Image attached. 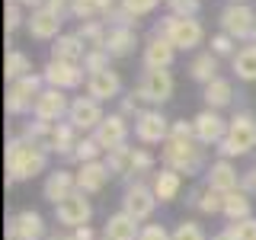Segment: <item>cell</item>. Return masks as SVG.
<instances>
[{"label": "cell", "instance_id": "f6af8a7d", "mask_svg": "<svg viewBox=\"0 0 256 240\" xmlns=\"http://www.w3.org/2000/svg\"><path fill=\"white\" fill-rule=\"evenodd\" d=\"M166 10L176 13V16H198L202 0H166Z\"/></svg>", "mask_w": 256, "mask_h": 240}, {"label": "cell", "instance_id": "9c48e42d", "mask_svg": "<svg viewBox=\"0 0 256 240\" xmlns=\"http://www.w3.org/2000/svg\"><path fill=\"white\" fill-rule=\"evenodd\" d=\"M157 196H154V189H150V182H128L125 192H122V212L125 214H132L134 221H141V224H148L150 218H154V212H157Z\"/></svg>", "mask_w": 256, "mask_h": 240}, {"label": "cell", "instance_id": "30bf717a", "mask_svg": "<svg viewBox=\"0 0 256 240\" xmlns=\"http://www.w3.org/2000/svg\"><path fill=\"white\" fill-rule=\"evenodd\" d=\"M170 125L173 122L160 109H144L141 116L134 118V138H138L144 148H154V144L164 148L166 138H170Z\"/></svg>", "mask_w": 256, "mask_h": 240}, {"label": "cell", "instance_id": "4dcf8cb0", "mask_svg": "<svg viewBox=\"0 0 256 240\" xmlns=\"http://www.w3.org/2000/svg\"><path fill=\"white\" fill-rule=\"evenodd\" d=\"M186 202L196 208L198 214H221V205H224V196L218 189H212L208 182H202V186H196L189 192V198Z\"/></svg>", "mask_w": 256, "mask_h": 240}, {"label": "cell", "instance_id": "f35d334b", "mask_svg": "<svg viewBox=\"0 0 256 240\" xmlns=\"http://www.w3.org/2000/svg\"><path fill=\"white\" fill-rule=\"evenodd\" d=\"M173 240H208V234H205V228H202L198 221L182 218V221L173 228Z\"/></svg>", "mask_w": 256, "mask_h": 240}, {"label": "cell", "instance_id": "1f68e13d", "mask_svg": "<svg viewBox=\"0 0 256 240\" xmlns=\"http://www.w3.org/2000/svg\"><path fill=\"white\" fill-rule=\"evenodd\" d=\"M218 68H221V58H218V54H212V52L205 48V52H198L196 58L189 61V77L196 80V84L205 86V84H212L214 77H221Z\"/></svg>", "mask_w": 256, "mask_h": 240}, {"label": "cell", "instance_id": "816d5d0a", "mask_svg": "<svg viewBox=\"0 0 256 240\" xmlns=\"http://www.w3.org/2000/svg\"><path fill=\"white\" fill-rule=\"evenodd\" d=\"M228 4H246V0H228Z\"/></svg>", "mask_w": 256, "mask_h": 240}, {"label": "cell", "instance_id": "ffe728a7", "mask_svg": "<svg viewBox=\"0 0 256 240\" xmlns=\"http://www.w3.org/2000/svg\"><path fill=\"white\" fill-rule=\"evenodd\" d=\"M86 96L100 102H109V100H122V77L118 70H96V74H86Z\"/></svg>", "mask_w": 256, "mask_h": 240}, {"label": "cell", "instance_id": "d4e9b609", "mask_svg": "<svg viewBox=\"0 0 256 240\" xmlns=\"http://www.w3.org/2000/svg\"><path fill=\"white\" fill-rule=\"evenodd\" d=\"M150 189H154L157 202H176L182 189V173L170 170V166H160V170L150 176Z\"/></svg>", "mask_w": 256, "mask_h": 240}, {"label": "cell", "instance_id": "ac0fdd59", "mask_svg": "<svg viewBox=\"0 0 256 240\" xmlns=\"http://www.w3.org/2000/svg\"><path fill=\"white\" fill-rule=\"evenodd\" d=\"M74 192H77V170L58 166V170L45 173V182H42V196H45V202L58 205V202H64L68 196H74Z\"/></svg>", "mask_w": 256, "mask_h": 240}, {"label": "cell", "instance_id": "7dc6e473", "mask_svg": "<svg viewBox=\"0 0 256 240\" xmlns=\"http://www.w3.org/2000/svg\"><path fill=\"white\" fill-rule=\"evenodd\" d=\"M45 10H52L54 16H70V0H45Z\"/></svg>", "mask_w": 256, "mask_h": 240}, {"label": "cell", "instance_id": "e0dca14e", "mask_svg": "<svg viewBox=\"0 0 256 240\" xmlns=\"http://www.w3.org/2000/svg\"><path fill=\"white\" fill-rule=\"evenodd\" d=\"M132 118H125L122 112H109L106 118L100 122V128L93 132V138L100 141V148L106 150H116V148H122V144H128V134H132Z\"/></svg>", "mask_w": 256, "mask_h": 240}, {"label": "cell", "instance_id": "db71d44e", "mask_svg": "<svg viewBox=\"0 0 256 240\" xmlns=\"http://www.w3.org/2000/svg\"><path fill=\"white\" fill-rule=\"evenodd\" d=\"M164 4H166V0H164Z\"/></svg>", "mask_w": 256, "mask_h": 240}, {"label": "cell", "instance_id": "836d02e7", "mask_svg": "<svg viewBox=\"0 0 256 240\" xmlns=\"http://www.w3.org/2000/svg\"><path fill=\"white\" fill-rule=\"evenodd\" d=\"M32 74V58L26 52H20V48H10L6 52V61H4V77L6 84H13V80H22Z\"/></svg>", "mask_w": 256, "mask_h": 240}, {"label": "cell", "instance_id": "f1b7e54d", "mask_svg": "<svg viewBox=\"0 0 256 240\" xmlns=\"http://www.w3.org/2000/svg\"><path fill=\"white\" fill-rule=\"evenodd\" d=\"M138 45V32L134 26H109V36H106V52L112 58H128Z\"/></svg>", "mask_w": 256, "mask_h": 240}, {"label": "cell", "instance_id": "f546056e", "mask_svg": "<svg viewBox=\"0 0 256 240\" xmlns=\"http://www.w3.org/2000/svg\"><path fill=\"white\" fill-rule=\"evenodd\" d=\"M202 100H205V109H228L234 102V84L228 77H214L212 84H205L202 90Z\"/></svg>", "mask_w": 256, "mask_h": 240}, {"label": "cell", "instance_id": "8992f818", "mask_svg": "<svg viewBox=\"0 0 256 240\" xmlns=\"http://www.w3.org/2000/svg\"><path fill=\"white\" fill-rule=\"evenodd\" d=\"M45 90V80L42 74H29L22 80H13V84H6V96H4V106L10 116H32V109H36V100L38 93Z\"/></svg>", "mask_w": 256, "mask_h": 240}, {"label": "cell", "instance_id": "484cf974", "mask_svg": "<svg viewBox=\"0 0 256 240\" xmlns=\"http://www.w3.org/2000/svg\"><path fill=\"white\" fill-rule=\"evenodd\" d=\"M58 125L61 122H42V118H29L26 128H22V138L32 141L36 148L54 154V141H58Z\"/></svg>", "mask_w": 256, "mask_h": 240}, {"label": "cell", "instance_id": "ab89813d", "mask_svg": "<svg viewBox=\"0 0 256 240\" xmlns=\"http://www.w3.org/2000/svg\"><path fill=\"white\" fill-rule=\"evenodd\" d=\"M208 52L218 54V58H234V54H237V42L228 36V32H214L212 42H208Z\"/></svg>", "mask_w": 256, "mask_h": 240}, {"label": "cell", "instance_id": "d6986e66", "mask_svg": "<svg viewBox=\"0 0 256 240\" xmlns=\"http://www.w3.org/2000/svg\"><path fill=\"white\" fill-rule=\"evenodd\" d=\"M61 26H64V20L54 16L52 10H45V6H38V10H32L26 16V32L36 42H54L61 36Z\"/></svg>", "mask_w": 256, "mask_h": 240}, {"label": "cell", "instance_id": "2e32d148", "mask_svg": "<svg viewBox=\"0 0 256 240\" xmlns=\"http://www.w3.org/2000/svg\"><path fill=\"white\" fill-rule=\"evenodd\" d=\"M192 128H196V141L202 148H218L224 141V134H228V118L218 109H202L192 118Z\"/></svg>", "mask_w": 256, "mask_h": 240}, {"label": "cell", "instance_id": "e575fe53", "mask_svg": "<svg viewBox=\"0 0 256 240\" xmlns=\"http://www.w3.org/2000/svg\"><path fill=\"white\" fill-rule=\"evenodd\" d=\"M77 36L86 48H106V36H109V26L102 20H86L77 26Z\"/></svg>", "mask_w": 256, "mask_h": 240}, {"label": "cell", "instance_id": "603a6c76", "mask_svg": "<svg viewBox=\"0 0 256 240\" xmlns=\"http://www.w3.org/2000/svg\"><path fill=\"white\" fill-rule=\"evenodd\" d=\"M112 180V170L106 160H93V164H80L77 170V189L86 192V196H96V192H102L109 186Z\"/></svg>", "mask_w": 256, "mask_h": 240}, {"label": "cell", "instance_id": "681fc988", "mask_svg": "<svg viewBox=\"0 0 256 240\" xmlns=\"http://www.w3.org/2000/svg\"><path fill=\"white\" fill-rule=\"evenodd\" d=\"M16 4H22V6L32 13V10H38V6H45V0H16Z\"/></svg>", "mask_w": 256, "mask_h": 240}, {"label": "cell", "instance_id": "4fadbf2b", "mask_svg": "<svg viewBox=\"0 0 256 240\" xmlns=\"http://www.w3.org/2000/svg\"><path fill=\"white\" fill-rule=\"evenodd\" d=\"M102 118H106V112H102L100 100H93V96H74V100H70L68 122L74 125L80 134H93Z\"/></svg>", "mask_w": 256, "mask_h": 240}, {"label": "cell", "instance_id": "8d00e7d4", "mask_svg": "<svg viewBox=\"0 0 256 240\" xmlns=\"http://www.w3.org/2000/svg\"><path fill=\"white\" fill-rule=\"evenodd\" d=\"M70 16H74L77 22H86V20H102L100 0H70Z\"/></svg>", "mask_w": 256, "mask_h": 240}, {"label": "cell", "instance_id": "6da1fadb", "mask_svg": "<svg viewBox=\"0 0 256 240\" xmlns=\"http://www.w3.org/2000/svg\"><path fill=\"white\" fill-rule=\"evenodd\" d=\"M160 160H164V166H170L176 173H186V176H196L208 170L205 164V148L196 141V128L192 122L186 118H176L170 125V138L166 144L160 148Z\"/></svg>", "mask_w": 256, "mask_h": 240}, {"label": "cell", "instance_id": "9a60e30c", "mask_svg": "<svg viewBox=\"0 0 256 240\" xmlns=\"http://www.w3.org/2000/svg\"><path fill=\"white\" fill-rule=\"evenodd\" d=\"M70 112V96L64 90H54V86H45L36 100V109H32V118H42V122H68Z\"/></svg>", "mask_w": 256, "mask_h": 240}, {"label": "cell", "instance_id": "8fae6325", "mask_svg": "<svg viewBox=\"0 0 256 240\" xmlns=\"http://www.w3.org/2000/svg\"><path fill=\"white\" fill-rule=\"evenodd\" d=\"M93 218V205H90V196L86 192H74V196H68L64 202L54 205V221H58V228H86Z\"/></svg>", "mask_w": 256, "mask_h": 240}, {"label": "cell", "instance_id": "c3c4849f", "mask_svg": "<svg viewBox=\"0 0 256 240\" xmlns=\"http://www.w3.org/2000/svg\"><path fill=\"white\" fill-rule=\"evenodd\" d=\"M240 186H244L246 192H250V196H256V164H253L250 170L244 173V180H240Z\"/></svg>", "mask_w": 256, "mask_h": 240}, {"label": "cell", "instance_id": "f5cc1de1", "mask_svg": "<svg viewBox=\"0 0 256 240\" xmlns=\"http://www.w3.org/2000/svg\"><path fill=\"white\" fill-rule=\"evenodd\" d=\"M250 42H253V45H256V29H253V38H250Z\"/></svg>", "mask_w": 256, "mask_h": 240}, {"label": "cell", "instance_id": "d590c367", "mask_svg": "<svg viewBox=\"0 0 256 240\" xmlns=\"http://www.w3.org/2000/svg\"><path fill=\"white\" fill-rule=\"evenodd\" d=\"M102 154H106V150L100 148V141H96L93 134H80V144H77V150H74V160H77V164H93V160H102Z\"/></svg>", "mask_w": 256, "mask_h": 240}, {"label": "cell", "instance_id": "ee69618b", "mask_svg": "<svg viewBox=\"0 0 256 240\" xmlns=\"http://www.w3.org/2000/svg\"><path fill=\"white\" fill-rule=\"evenodd\" d=\"M118 4H122L125 10L134 16V20H141V16H148V13H154V10H157L160 0H118Z\"/></svg>", "mask_w": 256, "mask_h": 240}, {"label": "cell", "instance_id": "7402d4cb", "mask_svg": "<svg viewBox=\"0 0 256 240\" xmlns=\"http://www.w3.org/2000/svg\"><path fill=\"white\" fill-rule=\"evenodd\" d=\"M240 180H244V176L237 173V166L230 164L228 157L212 160V164H208V170H205V182H208L212 189H218L221 196H224V192H234V189H240Z\"/></svg>", "mask_w": 256, "mask_h": 240}, {"label": "cell", "instance_id": "52a82bcc", "mask_svg": "<svg viewBox=\"0 0 256 240\" xmlns=\"http://www.w3.org/2000/svg\"><path fill=\"white\" fill-rule=\"evenodd\" d=\"M134 90H138V96L148 102L150 109H160L173 96L176 80H173V74L166 68H144V74H141V80H138Z\"/></svg>", "mask_w": 256, "mask_h": 240}, {"label": "cell", "instance_id": "277c9868", "mask_svg": "<svg viewBox=\"0 0 256 240\" xmlns=\"http://www.w3.org/2000/svg\"><path fill=\"white\" fill-rule=\"evenodd\" d=\"M256 148V116L250 109H240L228 118V134L218 144V154L234 160V157H246Z\"/></svg>", "mask_w": 256, "mask_h": 240}, {"label": "cell", "instance_id": "f907efd6", "mask_svg": "<svg viewBox=\"0 0 256 240\" xmlns=\"http://www.w3.org/2000/svg\"><path fill=\"white\" fill-rule=\"evenodd\" d=\"M208 240H234V237H230V234H228V228H224V230H218V234L208 237Z\"/></svg>", "mask_w": 256, "mask_h": 240}, {"label": "cell", "instance_id": "7a4b0ae2", "mask_svg": "<svg viewBox=\"0 0 256 240\" xmlns=\"http://www.w3.org/2000/svg\"><path fill=\"white\" fill-rule=\"evenodd\" d=\"M4 164H6V186L26 182V180H36L38 173L48 170V150L36 148L22 134H16L4 148Z\"/></svg>", "mask_w": 256, "mask_h": 240}, {"label": "cell", "instance_id": "d6a6232c", "mask_svg": "<svg viewBox=\"0 0 256 240\" xmlns=\"http://www.w3.org/2000/svg\"><path fill=\"white\" fill-rule=\"evenodd\" d=\"M230 70L237 74V80H246V84L256 80V45L253 42L237 48V54L230 58Z\"/></svg>", "mask_w": 256, "mask_h": 240}, {"label": "cell", "instance_id": "7c38bea8", "mask_svg": "<svg viewBox=\"0 0 256 240\" xmlns=\"http://www.w3.org/2000/svg\"><path fill=\"white\" fill-rule=\"evenodd\" d=\"M6 240H48V224L36 208H22L6 218Z\"/></svg>", "mask_w": 256, "mask_h": 240}, {"label": "cell", "instance_id": "5bb4252c", "mask_svg": "<svg viewBox=\"0 0 256 240\" xmlns=\"http://www.w3.org/2000/svg\"><path fill=\"white\" fill-rule=\"evenodd\" d=\"M42 80L45 86H54V90H77L80 84H86V70L84 64H64V61H52L42 68Z\"/></svg>", "mask_w": 256, "mask_h": 240}, {"label": "cell", "instance_id": "cb8c5ba5", "mask_svg": "<svg viewBox=\"0 0 256 240\" xmlns=\"http://www.w3.org/2000/svg\"><path fill=\"white\" fill-rule=\"evenodd\" d=\"M86 52H90V48L80 42V36H77V32H61V36L52 42V61H64V64H84Z\"/></svg>", "mask_w": 256, "mask_h": 240}, {"label": "cell", "instance_id": "44dd1931", "mask_svg": "<svg viewBox=\"0 0 256 240\" xmlns=\"http://www.w3.org/2000/svg\"><path fill=\"white\" fill-rule=\"evenodd\" d=\"M141 61L144 68H173L176 61V45L170 42V38L157 36V32H150L148 38H144V52H141Z\"/></svg>", "mask_w": 256, "mask_h": 240}, {"label": "cell", "instance_id": "83f0119b", "mask_svg": "<svg viewBox=\"0 0 256 240\" xmlns=\"http://www.w3.org/2000/svg\"><path fill=\"white\" fill-rule=\"evenodd\" d=\"M221 214L230 221H244V218H253V198L244 186L234 189V192H224V205H221Z\"/></svg>", "mask_w": 256, "mask_h": 240}, {"label": "cell", "instance_id": "7bdbcfd3", "mask_svg": "<svg viewBox=\"0 0 256 240\" xmlns=\"http://www.w3.org/2000/svg\"><path fill=\"white\" fill-rule=\"evenodd\" d=\"M141 96H138V90H132V93H125L122 96V102H118V112H122L125 118H138L141 112H144V106H141Z\"/></svg>", "mask_w": 256, "mask_h": 240}, {"label": "cell", "instance_id": "60d3db41", "mask_svg": "<svg viewBox=\"0 0 256 240\" xmlns=\"http://www.w3.org/2000/svg\"><path fill=\"white\" fill-rule=\"evenodd\" d=\"M109 61H112V54L106 52V48H90V52H86V58H84V70H86V74L106 70V68H109Z\"/></svg>", "mask_w": 256, "mask_h": 240}, {"label": "cell", "instance_id": "bcb514c9", "mask_svg": "<svg viewBox=\"0 0 256 240\" xmlns=\"http://www.w3.org/2000/svg\"><path fill=\"white\" fill-rule=\"evenodd\" d=\"M138 240H173V230H166L164 224H157V221H148V224H141Z\"/></svg>", "mask_w": 256, "mask_h": 240}, {"label": "cell", "instance_id": "b9f144b4", "mask_svg": "<svg viewBox=\"0 0 256 240\" xmlns=\"http://www.w3.org/2000/svg\"><path fill=\"white\" fill-rule=\"evenodd\" d=\"M228 234L234 240H256V218H244V221H230Z\"/></svg>", "mask_w": 256, "mask_h": 240}, {"label": "cell", "instance_id": "ba28073f", "mask_svg": "<svg viewBox=\"0 0 256 240\" xmlns=\"http://www.w3.org/2000/svg\"><path fill=\"white\" fill-rule=\"evenodd\" d=\"M221 32H228L234 42H250L256 29V10L250 4H228L218 16Z\"/></svg>", "mask_w": 256, "mask_h": 240}, {"label": "cell", "instance_id": "3957f363", "mask_svg": "<svg viewBox=\"0 0 256 240\" xmlns=\"http://www.w3.org/2000/svg\"><path fill=\"white\" fill-rule=\"evenodd\" d=\"M109 164V170L112 176H118V180H125V186L128 182H141L144 176H154V154H150L148 148H134V144H122V148H116V150H109L106 157H102Z\"/></svg>", "mask_w": 256, "mask_h": 240}, {"label": "cell", "instance_id": "74e56055", "mask_svg": "<svg viewBox=\"0 0 256 240\" xmlns=\"http://www.w3.org/2000/svg\"><path fill=\"white\" fill-rule=\"evenodd\" d=\"M20 26H26V6L16 4V0H6V10H4V29H6V36H13Z\"/></svg>", "mask_w": 256, "mask_h": 240}, {"label": "cell", "instance_id": "4316f807", "mask_svg": "<svg viewBox=\"0 0 256 240\" xmlns=\"http://www.w3.org/2000/svg\"><path fill=\"white\" fill-rule=\"evenodd\" d=\"M138 234H141V221H134L125 212L109 214L106 224H102V237L106 240H138Z\"/></svg>", "mask_w": 256, "mask_h": 240}, {"label": "cell", "instance_id": "5b68a950", "mask_svg": "<svg viewBox=\"0 0 256 240\" xmlns=\"http://www.w3.org/2000/svg\"><path fill=\"white\" fill-rule=\"evenodd\" d=\"M157 36L170 38L176 45V52H192V48H198L205 42V26L202 20H196V16H176V13H166L164 20L154 26Z\"/></svg>", "mask_w": 256, "mask_h": 240}]
</instances>
